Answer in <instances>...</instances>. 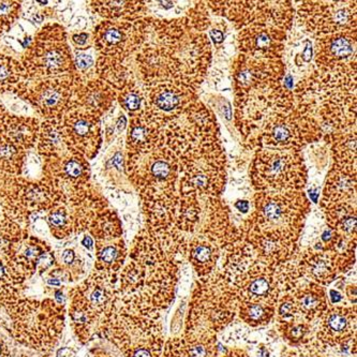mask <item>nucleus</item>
<instances>
[{"label":"nucleus","instance_id":"1","mask_svg":"<svg viewBox=\"0 0 357 357\" xmlns=\"http://www.w3.org/2000/svg\"><path fill=\"white\" fill-rule=\"evenodd\" d=\"M255 177L258 178L257 187L264 188H291L293 183H296L298 187L303 185L304 181L299 177L293 176L295 174H303L302 163L295 159L291 153H261L255 159Z\"/></svg>","mask_w":357,"mask_h":357},{"label":"nucleus","instance_id":"2","mask_svg":"<svg viewBox=\"0 0 357 357\" xmlns=\"http://www.w3.org/2000/svg\"><path fill=\"white\" fill-rule=\"evenodd\" d=\"M322 322L319 327L318 340L330 347L348 344L355 334L354 308L347 307H334L325 311L321 317Z\"/></svg>","mask_w":357,"mask_h":357},{"label":"nucleus","instance_id":"3","mask_svg":"<svg viewBox=\"0 0 357 357\" xmlns=\"http://www.w3.org/2000/svg\"><path fill=\"white\" fill-rule=\"evenodd\" d=\"M301 274L316 281L317 284L328 285L337 275L336 262L332 253L325 251H305L298 263Z\"/></svg>","mask_w":357,"mask_h":357},{"label":"nucleus","instance_id":"4","mask_svg":"<svg viewBox=\"0 0 357 357\" xmlns=\"http://www.w3.org/2000/svg\"><path fill=\"white\" fill-rule=\"evenodd\" d=\"M187 251L189 262L201 278L213 273L220 258V245L206 236L193 238Z\"/></svg>","mask_w":357,"mask_h":357},{"label":"nucleus","instance_id":"5","mask_svg":"<svg viewBox=\"0 0 357 357\" xmlns=\"http://www.w3.org/2000/svg\"><path fill=\"white\" fill-rule=\"evenodd\" d=\"M296 305L297 314L305 322H311L321 318L327 310V296L324 289L317 283H309L305 288L299 289L292 294Z\"/></svg>","mask_w":357,"mask_h":357},{"label":"nucleus","instance_id":"6","mask_svg":"<svg viewBox=\"0 0 357 357\" xmlns=\"http://www.w3.org/2000/svg\"><path fill=\"white\" fill-rule=\"evenodd\" d=\"M245 50L250 52L255 57H267V55L277 53L278 41L276 33L265 28L260 31H251L250 39L243 40Z\"/></svg>","mask_w":357,"mask_h":357},{"label":"nucleus","instance_id":"7","mask_svg":"<svg viewBox=\"0 0 357 357\" xmlns=\"http://www.w3.org/2000/svg\"><path fill=\"white\" fill-rule=\"evenodd\" d=\"M276 313V307L262 304H239V317L251 326H263L271 322Z\"/></svg>","mask_w":357,"mask_h":357},{"label":"nucleus","instance_id":"8","mask_svg":"<svg viewBox=\"0 0 357 357\" xmlns=\"http://www.w3.org/2000/svg\"><path fill=\"white\" fill-rule=\"evenodd\" d=\"M355 39H348L344 36L333 38L327 45V57L332 63H339L350 59L354 51Z\"/></svg>","mask_w":357,"mask_h":357},{"label":"nucleus","instance_id":"9","mask_svg":"<svg viewBox=\"0 0 357 357\" xmlns=\"http://www.w3.org/2000/svg\"><path fill=\"white\" fill-rule=\"evenodd\" d=\"M281 333L283 338L291 344H302L310 331V325L307 322H295L294 320L281 323Z\"/></svg>","mask_w":357,"mask_h":357},{"label":"nucleus","instance_id":"10","mask_svg":"<svg viewBox=\"0 0 357 357\" xmlns=\"http://www.w3.org/2000/svg\"><path fill=\"white\" fill-rule=\"evenodd\" d=\"M181 93L173 89H165V91H159L155 95V107L160 109L161 111L169 112L174 111L181 105Z\"/></svg>","mask_w":357,"mask_h":357},{"label":"nucleus","instance_id":"11","mask_svg":"<svg viewBox=\"0 0 357 357\" xmlns=\"http://www.w3.org/2000/svg\"><path fill=\"white\" fill-rule=\"evenodd\" d=\"M40 100H41L43 107H55L56 105L61 102V93H59V89H49L42 93Z\"/></svg>","mask_w":357,"mask_h":357},{"label":"nucleus","instance_id":"12","mask_svg":"<svg viewBox=\"0 0 357 357\" xmlns=\"http://www.w3.org/2000/svg\"><path fill=\"white\" fill-rule=\"evenodd\" d=\"M103 40H105V45L114 47L123 41V33H121L117 28H109L105 31Z\"/></svg>","mask_w":357,"mask_h":357},{"label":"nucleus","instance_id":"13","mask_svg":"<svg viewBox=\"0 0 357 357\" xmlns=\"http://www.w3.org/2000/svg\"><path fill=\"white\" fill-rule=\"evenodd\" d=\"M123 105L128 109L135 111V109H139V105H141V98L135 93H127L125 99H123Z\"/></svg>","mask_w":357,"mask_h":357},{"label":"nucleus","instance_id":"14","mask_svg":"<svg viewBox=\"0 0 357 357\" xmlns=\"http://www.w3.org/2000/svg\"><path fill=\"white\" fill-rule=\"evenodd\" d=\"M82 171H83V167L75 160L70 161L67 167H66V172H67V174L69 175V176L75 177V178L82 174Z\"/></svg>","mask_w":357,"mask_h":357},{"label":"nucleus","instance_id":"15","mask_svg":"<svg viewBox=\"0 0 357 357\" xmlns=\"http://www.w3.org/2000/svg\"><path fill=\"white\" fill-rule=\"evenodd\" d=\"M117 255H119V252H117L116 248L107 247L101 253V260L105 263H113L114 261L116 260Z\"/></svg>","mask_w":357,"mask_h":357},{"label":"nucleus","instance_id":"16","mask_svg":"<svg viewBox=\"0 0 357 357\" xmlns=\"http://www.w3.org/2000/svg\"><path fill=\"white\" fill-rule=\"evenodd\" d=\"M65 221L66 218L63 216V213H59V211H56V213H52L51 216H50V222L54 227H61L65 223Z\"/></svg>","mask_w":357,"mask_h":357},{"label":"nucleus","instance_id":"17","mask_svg":"<svg viewBox=\"0 0 357 357\" xmlns=\"http://www.w3.org/2000/svg\"><path fill=\"white\" fill-rule=\"evenodd\" d=\"M77 65L81 69H86V68L91 67L93 65V59H91V56L79 55L77 59Z\"/></svg>","mask_w":357,"mask_h":357},{"label":"nucleus","instance_id":"18","mask_svg":"<svg viewBox=\"0 0 357 357\" xmlns=\"http://www.w3.org/2000/svg\"><path fill=\"white\" fill-rule=\"evenodd\" d=\"M91 298L93 304H102L105 299V292L101 289H97V290L93 291Z\"/></svg>","mask_w":357,"mask_h":357},{"label":"nucleus","instance_id":"19","mask_svg":"<svg viewBox=\"0 0 357 357\" xmlns=\"http://www.w3.org/2000/svg\"><path fill=\"white\" fill-rule=\"evenodd\" d=\"M223 357H249L246 352L243 350H231Z\"/></svg>","mask_w":357,"mask_h":357},{"label":"nucleus","instance_id":"20","mask_svg":"<svg viewBox=\"0 0 357 357\" xmlns=\"http://www.w3.org/2000/svg\"><path fill=\"white\" fill-rule=\"evenodd\" d=\"M211 37L213 41L216 42V43H220V42L223 41V33L222 31H216V29H213V31H211Z\"/></svg>","mask_w":357,"mask_h":357},{"label":"nucleus","instance_id":"21","mask_svg":"<svg viewBox=\"0 0 357 357\" xmlns=\"http://www.w3.org/2000/svg\"><path fill=\"white\" fill-rule=\"evenodd\" d=\"M236 208L238 211H243V213H247L249 211V203L247 201H239L235 204Z\"/></svg>","mask_w":357,"mask_h":357},{"label":"nucleus","instance_id":"22","mask_svg":"<svg viewBox=\"0 0 357 357\" xmlns=\"http://www.w3.org/2000/svg\"><path fill=\"white\" fill-rule=\"evenodd\" d=\"M73 259H75V255H73V251L67 250V251H65V252H63V262L68 263V264H69V263L73 262Z\"/></svg>","mask_w":357,"mask_h":357},{"label":"nucleus","instance_id":"23","mask_svg":"<svg viewBox=\"0 0 357 357\" xmlns=\"http://www.w3.org/2000/svg\"><path fill=\"white\" fill-rule=\"evenodd\" d=\"M9 75L10 73L7 68L5 66H0V82L5 81Z\"/></svg>","mask_w":357,"mask_h":357},{"label":"nucleus","instance_id":"24","mask_svg":"<svg viewBox=\"0 0 357 357\" xmlns=\"http://www.w3.org/2000/svg\"><path fill=\"white\" fill-rule=\"evenodd\" d=\"M330 294L331 298H332V302L334 303V304H337V303L341 302L342 297L340 296V294H339L338 292H336L335 290H332L331 291Z\"/></svg>","mask_w":357,"mask_h":357},{"label":"nucleus","instance_id":"25","mask_svg":"<svg viewBox=\"0 0 357 357\" xmlns=\"http://www.w3.org/2000/svg\"><path fill=\"white\" fill-rule=\"evenodd\" d=\"M26 257L27 258H37L38 253H37V249L36 248H29L26 250Z\"/></svg>","mask_w":357,"mask_h":357},{"label":"nucleus","instance_id":"26","mask_svg":"<svg viewBox=\"0 0 357 357\" xmlns=\"http://www.w3.org/2000/svg\"><path fill=\"white\" fill-rule=\"evenodd\" d=\"M83 245L84 246L87 247V248L91 249V246H93V241H91V237H85L83 241Z\"/></svg>","mask_w":357,"mask_h":357},{"label":"nucleus","instance_id":"27","mask_svg":"<svg viewBox=\"0 0 357 357\" xmlns=\"http://www.w3.org/2000/svg\"><path fill=\"white\" fill-rule=\"evenodd\" d=\"M47 282H49V284H53V285H59V281H57V280H52V279H50L49 281H47Z\"/></svg>","mask_w":357,"mask_h":357},{"label":"nucleus","instance_id":"28","mask_svg":"<svg viewBox=\"0 0 357 357\" xmlns=\"http://www.w3.org/2000/svg\"><path fill=\"white\" fill-rule=\"evenodd\" d=\"M3 265L0 264V278L3 277Z\"/></svg>","mask_w":357,"mask_h":357}]
</instances>
